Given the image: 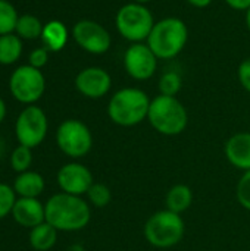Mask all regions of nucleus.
<instances>
[{"instance_id": "nucleus-1", "label": "nucleus", "mask_w": 250, "mask_h": 251, "mask_svg": "<svg viewBox=\"0 0 250 251\" xmlns=\"http://www.w3.org/2000/svg\"><path fill=\"white\" fill-rule=\"evenodd\" d=\"M46 222L59 232H78L87 228L91 221V206L84 197L66 193H56L47 199Z\"/></svg>"}, {"instance_id": "nucleus-2", "label": "nucleus", "mask_w": 250, "mask_h": 251, "mask_svg": "<svg viewBox=\"0 0 250 251\" xmlns=\"http://www.w3.org/2000/svg\"><path fill=\"white\" fill-rule=\"evenodd\" d=\"M150 97L137 87H124L115 91L108 103L109 119L122 128H131L147 121Z\"/></svg>"}, {"instance_id": "nucleus-3", "label": "nucleus", "mask_w": 250, "mask_h": 251, "mask_svg": "<svg viewBox=\"0 0 250 251\" xmlns=\"http://www.w3.org/2000/svg\"><path fill=\"white\" fill-rule=\"evenodd\" d=\"M189 41L187 24L175 16H168L155 22V26L147 38V46L159 60L177 57Z\"/></svg>"}, {"instance_id": "nucleus-4", "label": "nucleus", "mask_w": 250, "mask_h": 251, "mask_svg": "<svg viewBox=\"0 0 250 251\" xmlns=\"http://www.w3.org/2000/svg\"><path fill=\"white\" fill-rule=\"evenodd\" d=\"M147 122L161 135L175 137L186 131L189 112L177 97L159 94L150 100Z\"/></svg>"}, {"instance_id": "nucleus-5", "label": "nucleus", "mask_w": 250, "mask_h": 251, "mask_svg": "<svg viewBox=\"0 0 250 251\" xmlns=\"http://www.w3.org/2000/svg\"><path fill=\"white\" fill-rule=\"evenodd\" d=\"M146 241L155 249H171L181 243L186 234V224L181 215L168 209L158 210L144 224Z\"/></svg>"}, {"instance_id": "nucleus-6", "label": "nucleus", "mask_w": 250, "mask_h": 251, "mask_svg": "<svg viewBox=\"0 0 250 251\" xmlns=\"http://www.w3.org/2000/svg\"><path fill=\"white\" fill-rule=\"evenodd\" d=\"M155 22L156 21L149 7L134 1L119 7L115 16L116 31L131 44L146 43L155 26Z\"/></svg>"}, {"instance_id": "nucleus-7", "label": "nucleus", "mask_w": 250, "mask_h": 251, "mask_svg": "<svg viewBox=\"0 0 250 251\" xmlns=\"http://www.w3.org/2000/svg\"><path fill=\"white\" fill-rule=\"evenodd\" d=\"M57 149L71 159H81L93 149V134L80 119H65L56 129Z\"/></svg>"}, {"instance_id": "nucleus-8", "label": "nucleus", "mask_w": 250, "mask_h": 251, "mask_svg": "<svg viewBox=\"0 0 250 251\" xmlns=\"http://www.w3.org/2000/svg\"><path fill=\"white\" fill-rule=\"evenodd\" d=\"M9 90L12 97L25 104H35L46 91V78L41 69L31 65L18 66L9 78Z\"/></svg>"}, {"instance_id": "nucleus-9", "label": "nucleus", "mask_w": 250, "mask_h": 251, "mask_svg": "<svg viewBox=\"0 0 250 251\" xmlns=\"http://www.w3.org/2000/svg\"><path fill=\"white\" fill-rule=\"evenodd\" d=\"M47 132L49 119L44 110L37 104L25 106L15 121V137L18 144L35 149L46 140Z\"/></svg>"}, {"instance_id": "nucleus-10", "label": "nucleus", "mask_w": 250, "mask_h": 251, "mask_svg": "<svg viewBox=\"0 0 250 251\" xmlns=\"http://www.w3.org/2000/svg\"><path fill=\"white\" fill-rule=\"evenodd\" d=\"M75 43L90 54H103L111 49L112 37L109 31L93 19H81L72 28Z\"/></svg>"}, {"instance_id": "nucleus-11", "label": "nucleus", "mask_w": 250, "mask_h": 251, "mask_svg": "<svg viewBox=\"0 0 250 251\" xmlns=\"http://www.w3.org/2000/svg\"><path fill=\"white\" fill-rule=\"evenodd\" d=\"M158 60L147 43H134L124 53V69L133 79L147 81L155 75Z\"/></svg>"}, {"instance_id": "nucleus-12", "label": "nucleus", "mask_w": 250, "mask_h": 251, "mask_svg": "<svg viewBox=\"0 0 250 251\" xmlns=\"http://www.w3.org/2000/svg\"><path fill=\"white\" fill-rule=\"evenodd\" d=\"M56 182L62 193L84 197L94 184V176L85 165L74 160L59 168L56 174Z\"/></svg>"}, {"instance_id": "nucleus-13", "label": "nucleus", "mask_w": 250, "mask_h": 251, "mask_svg": "<svg viewBox=\"0 0 250 251\" xmlns=\"http://www.w3.org/2000/svg\"><path fill=\"white\" fill-rule=\"evenodd\" d=\"M77 91L91 100L102 99L108 96L112 88L111 74L100 66H88L81 69L75 76Z\"/></svg>"}, {"instance_id": "nucleus-14", "label": "nucleus", "mask_w": 250, "mask_h": 251, "mask_svg": "<svg viewBox=\"0 0 250 251\" xmlns=\"http://www.w3.org/2000/svg\"><path fill=\"white\" fill-rule=\"evenodd\" d=\"M10 216L19 226L32 229L46 221V207L40 199L18 197Z\"/></svg>"}, {"instance_id": "nucleus-15", "label": "nucleus", "mask_w": 250, "mask_h": 251, "mask_svg": "<svg viewBox=\"0 0 250 251\" xmlns=\"http://www.w3.org/2000/svg\"><path fill=\"white\" fill-rule=\"evenodd\" d=\"M224 153L231 166L243 172L250 171V132L231 135L224 146Z\"/></svg>"}, {"instance_id": "nucleus-16", "label": "nucleus", "mask_w": 250, "mask_h": 251, "mask_svg": "<svg viewBox=\"0 0 250 251\" xmlns=\"http://www.w3.org/2000/svg\"><path fill=\"white\" fill-rule=\"evenodd\" d=\"M15 193L18 197H25V199H38L46 188V181L44 176L40 172L35 171H27L22 174H18L13 179L12 184Z\"/></svg>"}, {"instance_id": "nucleus-17", "label": "nucleus", "mask_w": 250, "mask_h": 251, "mask_svg": "<svg viewBox=\"0 0 250 251\" xmlns=\"http://www.w3.org/2000/svg\"><path fill=\"white\" fill-rule=\"evenodd\" d=\"M68 38H69V32L63 22L55 19V21H49L47 24H44L41 41H43V46L49 51L63 50L68 43Z\"/></svg>"}, {"instance_id": "nucleus-18", "label": "nucleus", "mask_w": 250, "mask_h": 251, "mask_svg": "<svg viewBox=\"0 0 250 251\" xmlns=\"http://www.w3.org/2000/svg\"><path fill=\"white\" fill-rule=\"evenodd\" d=\"M193 204V191L186 184L172 185L165 196V209L183 215Z\"/></svg>"}, {"instance_id": "nucleus-19", "label": "nucleus", "mask_w": 250, "mask_h": 251, "mask_svg": "<svg viewBox=\"0 0 250 251\" xmlns=\"http://www.w3.org/2000/svg\"><path fill=\"white\" fill-rule=\"evenodd\" d=\"M57 234L59 231L44 221L43 224L29 229L28 241H29V246L35 251H49L56 246Z\"/></svg>"}, {"instance_id": "nucleus-20", "label": "nucleus", "mask_w": 250, "mask_h": 251, "mask_svg": "<svg viewBox=\"0 0 250 251\" xmlns=\"http://www.w3.org/2000/svg\"><path fill=\"white\" fill-rule=\"evenodd\" d=\"M22 54V40L15 34L0 35V65H13Z\"/></svg>"}, {"instance_id": "nucleus-21", "label": "nucleus", "mask_w": 250, "mask_h": 251, "mask_svg": "<svg viewBox=\"0 0 250 251\" xmlns=\"http://www.w3.org/2000/svg\"><path fill=\"white\" fill-rule=\"evenodd\" d=\"M43 22L29 13L21 15L18 22H16V28H15V34L21 38V40H37L41 38L43 34Z\"/></svg>"}, {"instance_id": "nucleus-22", "label": "nucleus", "mask_w": 250, "mask_h": 251, "mask_svg": "<svg viewBox=\"0 0 250 251\" xmlns=\"http://www.w3.org/2000/svg\"><path fill=\"white\" fill-rule=\"evenodd\" d=\"M85 200L91 207L103 209L111 204L112 201V191L111 188L103 182H96L90 187V190L85 194Z\"/></svg>"}, {"instance_id": "nucleus-23", "label": "nucleus", "mask_w": 250, "mask_h": 251, "mask_svg": "<svg viewBox=\"0 0 250 251\" xmlns=\"http://www.w3.org/2000/svg\"><path fill=\"white\" fill-rule=\"evenodd\" d=\"M9 163H10V168L16 174L29 171L31 165H32V149H28L21 144L16 146L9 156Z\"/></svg>"}, {"instance_id": "nucleus-24", "label": "nucleus", "mask_w": 250, "mask_h": 251, "mask_svg": "<svg viewBox=\"0 0 250 251\" xmlns=\"http://www.w3.org/2000/svg\"><path fill=\"white\" fill-rule=\"evenodd\" d=\"M19 15L15 6L7 0H0V35L15 32Z\"/></svg>"}, {"instance_id": "nucleus-25", "label": "nucleus", "mask_w": 250, "mask_h": 251, "mask_svg": "<svg viewBox=\"0 0 250 251\" xmlns=\"http://www.w3.org/2000/svg\"><path fill=\"white\" fill-rule=\"evenodd\" d=\"M159 94L164 96H171V97H177V94L181 91L183 88V78L178 72L175 71H168L165 72L161 78H159Z\"/></svg>"}, {"instance_id": "nucleus-26", "label": "nucleus", "mask_w": 250, "mask_h": 251, "mask_svg": "<svg viewBox=\"0 0 250 251\" xmlns=\"http://www.w3.org/2000/svg\"><path fill=\"white\" fill-rule=\"evenodd\" d=\"M18 196L12 185L0 182V221L12 213Z\"/></svg>"}, {"instance_id": "nucleus-27", "label": "nucleus", "mask_w": 250, "mask_h": 251, "mask_svg": "<svg viewBox=\"0 0 250 251\" xmlns=\"http://www.w3.org/2000/svg\"><path fill=\"white\" fill-rule=\"evenodd\" d=\"M236 199L239 204L250 212V171L243 172L236 185Z\"/></svg>"}, {"instance_id": "nucleus-28", "label": "nucleus", "mask_w": 250, "mask_h": 251, "mask_svg": "<svg viewBox=\"0 0 250 251\" xmlns=\"http://www.w3.org/2000/svg\"><path fill=\"white\" fill-rule=\"evenodd\" d=\"M47 62H49V50L44 46L34 49L28 56V65H31L37 69H41L43 66H46Z\"/></svg>"}, {"instance_id": "nucleus-29", "label": "nucleus", "mask_w": 250, "mask_h": 251, "mask_svg": "<svg viewBox=\"0 0 250 251\" xmlns=\"http://www.w3.org/2000/svg\"><path fill=\"white\" fill-rule=\"evenodd\" d=\"M237 76H239V81H240L242 87L250 94V57L245 59L240 63V66L237 69Z\"/></svg>"}, {"instance_id": "nucleus-30", "label": "nucleus", "mask_w": 250, "mask_h": 251, "mask_svg": "<svg viewBox=\"0 0 250 251\" xmlns=\"http://www.w3.org/2000/svg\"><path fill=\"white\" fill-rule=\"evenodd\" d=\"M234 10H248L250 7V0H224Z\"/></svg>"}, {"instance_id": "nucleus-31", "label": "nucleus", "mask_w": 250, "mask_h": 251, "mask_svg": "<svg viewBox=\"0 0 250 251\" xmlns=\"http://www.w3.org/2000/svg\"><path fill=\"white\" fill-rule=\"evenodd\" d=\"M189 4H192L193 7H197V9H203V7H208L214 0H186Z\"/></svg>"}, {"instance_id": "nucleus-32", "label": "nucleus", "mask_w": 250, "mask_h": 251, "mask_svg": "<svg viewBox=\"0 0 250 251\" xmlns=\"http://www.w3.org/2000/svg\"><path fill=\"white\" fill-rule=\"evenodd\" d=\"M6 113H7L6 103H4V100L0 97V125H1V122L4 121V118H6Z\"/></svg>"}, {"instance_id": "nucleus-33", "label": "nucleus", "mask_w": 250, "mask_h": 251, "mask_svg": "<svg viewBox=\"0 0 250 251\" xmlns=\"http://www.w3.org/2000/svg\"><path fill=\"white\" fill-rule=\"evenodd\" d=\"M65 251H87V250H85V247H84L83 244H80V243H74V244L68 246Z\"/></svg>"}, {"instance_id": "nucleus-34", "label": "nucleus", "mask_w": 250, "mask_h": 251, "mask_svg": "<svg viewBox=\"0 0 250 251\" xmlns=\"http://www.w3.org/2000/svg\"><path fill=\"white\" fill-rule=\"evenodd\" d=\"M3 154H4V141H3V138L0 137V159L3 157Z\"/></svg>"}, {"instance_id": "nucleus-35", "label": "nucleus", "mask_w": 250, "mask_h": 251, "mask_svg": "<svg viewBox=\"0 0 250 251\" xmlns=\"http://www.w3.org/2000/svg\"><path fill=\"white\" fill-rule=\"evenodd\" d=\"M246 25H248V28H249L250 31V7L246 10Z\"/></svg>"}, {"instance_id": "nucleus-36", "label": "nucleus", "mask_w": 250, "mask_h": 251, "mask_svg": "<svg viewBox=\"0 0 250 251\" xmlns=\"http://www.w3.org/2000/svg\"><path fill=\"white\" fill-rule=\"evenodd\" d=\"M133 1H134V3H139V4H144V6H146V4H147V3H150L152 0H133Z\"/></svg>"}]
</instances>
